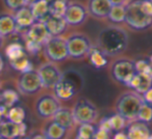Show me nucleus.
I'll list each match as a JSON object with an SVG mask.
<instances>
[{
  "mask_svg": "<svg viewBox=\"0 0 152 139\" xmlns=\"http://www.w3.org/2000/svg\"><path fill=\"white\" fill-rule=\"evenodd\" d=\"M97 44L107 56H116L126 50L128 46V34L119 26H107L99 32Z\"/></svg>",
  "mask_w": 152,
  "mask_h": 139,
  "instance_id": "obj_1",
  "label": "nucleus"
},
{
  "mask_svg": "<svg viewBox=\"0 0 152 139\" xmlns=\"http://www.w3.org/2000/svg\"><path fill=\"white\" fill-rule=\"evenodd\" d=\"M144 103L143 98L135 91H126L118 98L116 102V112L127 120L137 119L140 108Z\"/></svg>",
  "mask_w": 152,
  "mask_h": 139,
  "instance_id": "obj_2",
  "label": "nucleus"
},
{
  "mask_svg": "<svg viewBox=\"0 0 152 139\" xmlns=\"http://www.w3.org/2000/svg\"><path fill=\"white\" fill-rule=\"evenodd\" d=\"M126 7L125 22L134 30H144L152 25V17L148 16L143 9L141 0H132Z\"/></svg>",
  "mask_w": 152,
  "mask_h": 139,
  "instance_id": "obj_3",
  "label": "nucleus"
},
{
  "mask_svg": "<svg viewBox=\"0 0 152 139\" xmlns=\"http://www.w3.org/2000/svg\"><path fill=\"white\" fill-rule=\"evenodd\" d=\"M50 38L44 22H36L24 31L26 51L36 54L43 48L46 41Z\"/></svg>",
  "mask_w": 152,
  "mask_h": 139,
  "instance_id": "obj_4",
  "label": "nucleus"
},
{
  "mask_svg": "<svg viewBox=\"0 0 152 139\" xmlns=\"http://www.w3.org/2000/svg\"><path fill=\"white\" fill-rule=\"evenodd\" d=\"M44 55L51 62H61L69 57L67 38L50 36L43 46Z\"/></svg>",
  "mask_w": 152,
  "mask_h": 139,
  "instance_id": "obj_5",
  "label": "nucleus"
},
{
  "mask_svg": "<svg viewBox=\"0 0 152 139\" xmlns=\"http://www.w3.org/2000/svg\"><path fill=\"white\" fill-rule=\"evenodd\" d=\"M112 76L117 82L128 86V83L137 73L135 71V61L128 58L117 59L110 69Z\"/></svg>",
  "mask_w": 152,
  "mask_h": 139,
  "instance_id": "obj_6",
  "label": "nucleus"
},
{
  "mask_svg": "<svg viewBox=\"0 0 152 139\" xmlns=\"http://www.w3.org/2000/svg\"><path fill=\"white\" fill-rule=\"evenodd\" d=\"M68 52L69 57L75 59H80L88 56L90 50L92 49L91 40L86 34L73 33L67 38Z\"/></svg>",
  "mask_w": 152,
  "mask_h": 139,
  "instance_id": "obj_7",
  "label": "nucleus"
},
{
  "mask_svg": "<svg viewBox=\"0 0 152 139\" xmlns=\"http://www.w3.org/2000/svg\"><path fill=\"white\" fill-rule=\"evenodd\" d=\"M73 115L77 124H93L98 117V110L92 102L80 99L76 102L73 108Z\"/></svg>",
  "mask_w": 152,
  "mask_h": 139,
  "instance_id": "obj_8",
  "label": "nucleus"
},
{
  "mask_svg": "<svg viewBox=\"0 0 152 139\" xmlns=\"http://www.w3.org/2000/svg\"><path fill=\"white\" fill-rule=\"evenodd\" d=\"M42 87L43 84L38 71L32 69L27 72L21 73L18 80V89L21 93L31 96L40 91Z\"/></svg>",
  "mask_w": 152,
  "mask_h": 139,
  "instance_id": "obj_9",
  "label": "nucleus"
},
{
  "mask_svg": "<svg viewBox=\"0 0 152 139\" xmlns=\"http://www.w3.org/2000/svg\"><path fill=\"white\" fill-rule=\"evenodd\" d=\"M61 107L59 100L52 95L41 96L36 103V111L41 118L53 117Z\"/></svg>",
  "mask_w": 152,
  "mask_h": 139,
  "instance_id": "obj_10",
  "label": "nucleus"
},
{
  "mask_svg": "<svg viewBox=\"0 0 152 139\" xmlns=\"http://www.w3.org/2000/svg\"><path fill=\"white\" fill-rule=\"evenodd\" d=\"M38 73L42 81L43 87L45 88H53V86L63 78L61 70L54 64V62L51 61L41 65L38 70Z\"/></svg>",
  "mask_w": 152,
  "mask_h": 139,
  "instance_id": "obj_11",
  "label": "nucleus"
},
{
  "mask_svg": "<svg viewBox=\"0 0 152 139\" xmlns=\"http://www.w3.org/2000/svg\"><path fill=\"white\" fill-rule=\"evenodd\" d=\"M88 9L79 2H70L67 7L64 18L68 25L78 26L87 20Z\"/></svg>",
  "mask_w": 152,
  "mask_h": 139,
  "instance_id": "obj_12",
  "label": "nucleus"
},
{
  "mask_svg": "<svg viewBox=\"0 0 152 139\" xmlns=\"http://www.w3.org/2000/svg\"><path fill=\"white\" fill-rule=\"evenodd\" d=\"M26 127L25 122L17 124L13 122L11 120H3L0 124V137L7 139H18L21 138L25 135L26 133Z\"/></svg>",
  "mask_w": 152,
  "mask_h": 139,
  "instance_id": "obj_13",
  "label": "nucleus"
},
{
  "mask_svg": "<svg viewBox=\"0 0 152 139\" xmlns=\"http://www.w3.org/2000/svg\"><path fill=\"white\" fill-rule=\"evenodd\" d=\"M126 134L128 136V139H148L152 132L147 122L134 119L127 124Z\"/></svg>",
  "mask_w": 152,
  "mask_h": 139,
  "instance_id": "obj_14",
  "label": "nucleus"
},
{
  "mask_svg": "<svg viewBox=\"0 0 152 139\" xmlns=\"http://www.w3.org/2000/svg\"><path fill=\"white\" fill-rule=\"evenodd\" d=\"M14 17H15L16 22H17L18 31H21V30L25 31L32 24L36 23V19H34V16L32 14L31 7H30V5L27 4L22 7L18 11H16L15 14H14Z\"/></svg>",
  "mask_w": 152,
  "mask_h": 139,
  "instance_id": "obj_15",
  "label": "nucleus"
},
{
  "mask_svg": "<svg viewBox=\"0 0 152 139\" xmlns=\"http://www.w3.org/2000/svg\"><path fill=\"white\" fill-rule=\"evenodd\" d=\"M54 96L58 100L61 101H69L75 96L76 88L73 82L70 80H67L63 77L56 84L53 86Z\"/></svg>",
  "mask_w": 152,
  "mask_h": 139,
  "instance_id": "obj_16",
  "label": "nucleus"
},
{
  "mask_svg": "<svg viewBox=\"0 0 152 139\" xmlns=\"http://www.w3.org/2000/svg\"><path fill=\"white\" fill-rule=\"evenodd\" d=\"M50 36H61L67 30L68 23L64 16L50 15L44 22Z\"/></svg>",
  "mask_w": 152,
  "mask_h": 139,
  "instance_id": "obj_17",
  "label": "nucleus"
},
{
  "mask_svg": "<svg viewBox=\"0 0 152 139\" xmlns=\"http://www.w3.org/2000/svg\"><path fill=\"white\" fill-rule=\"evenodd\" d=\"M113 4L110 0H89L88 12L95 18L103 19L107 18Z\"/></svg>",
  "mask_w": 152,
  "mask_h": 139,
  "instance_id": "obj_18",
  "label": "nucleus"
},
{
  "mask_svg": "<svg viewBox=\"0 0 152 139\" xmlns=\"http://www.w3.org/2000/svg\"><path fill=\"white\" fill-rule=\"evenodd\" d=\"M152 86V76L142 73H135L134 76L128 83V87L133 89V91L143 95L146 90Z\"/></svg>",
  "mask_w": 152,
  "mask_h": 139,
  "instance_id": "obj_19",
  "label": "nucleus"
},
{
  "mask_svg": "<svg viewBox=\"0 0 152 139\" xmlns=\"http://www.w3.org/2000/svg\"><path fill=\"white\" fill-rule=\"evenodd\" d=\"M18 31V25L14 15L0 14V35L9 36Z\"/></svg>",
  "mask_w": 152,
  "mask_h": 139,
  "instance_id": "obj_20",
  "label": "nucleus"
},
{
  "mask_svg": "<svg viewBox=\"0 0 152 139\" xmlns=\"http://www.w3.org/2000/svg\"><path fill=\"white\" fill-rule=\"evenodd\" d=\"M67 131L68 129L52 120L45 126L43 134L46 136L47 139H64L67 135Z\"/></svg>",
  "mask_w": 152,
  "mask_h": 139,
  "instance_id": "obj_21",
  "label": "nucleus"
},
{
  "mask_svg": "<svg viewBox=\"0 0 152 139\" xmlns=\"http://www.w3.org/2000/svg\"><path fill=\"white\" fill-rule=\"evenodd\" d=\"M53 120L59 124L61 126L65 127L66 129H70L73 127L75 124V119H74L73 111L68 108L61 107L56 111V113L53 115Z\"/></svg>",
  "mask_w": 152,
  "mask_h": 139,
  "instance_id": "obj_22",
  "label": "nucleus"
},
{
  "mask_svg": "<svg viewBox=\"0 0 152 139\" xmlns=\"http://www.w3.org/2000/svg\"><path fill=\"white\" fill-rule=\"evenodd\" d=\"M36 22H45V20L51 15L49 3L44 0H38L37 2L30 5Z\"/></svg>",
  "mask_w": 152,
  "mask_h": 139,
  "instance_id": "obj_23",
  "label": "nucleus"
},
{
  "mask_svg": "<svg viewBox=\"0 0 152 139\" xmlns=\"http://www.w3.org/2000/svg\"><path fill=\"white\" fill-rule=\"evenodd\" d=\"M89 59L90 62L93 67H95L96 69H101L104 67L107 64V55L99 48V47H92V49L90 50L89 54Z\"/></svg>",
  "mask_w": 152,
  "mask_h": 139,
  "instance_id": "obj_24",
  "label": "nucleus"
},
{
  "mask_svg": "<svg viewBox=\"0 0 152 139\" xmlns=\"http://www.w3.org/2000/svg\"><path fill=\"white\" fill-rule=\"evenodd\" d=\"M5 118L13 122L21 124V122H24V120H25L26 112L23 107H21L19 105H14L12 107L7 108Z\"/></svg>",
  "mask_w": 152,
  "mask_h": 139,
  "instance_id": "obj_25",
  "label": "nucleus"
},
{
  "mask_svg": "<svg viewBox=\"0 0 152 139\" xmlns=\"http://www.w3.org/2000/svg\"><path fill=\"white\" fill-rule=\"evenodd\" d=\"M126 7L125 5H113L107 18L112 23L119 24L125 22Z\"/></svg>",
  "mask_w": 152,
  "mask_h": 139,
  "instance_id": "obj_26",
  "label": "nucleus"
},
{
  "mask_svg": "<svg viewBox=\"0 0 152 139\" xmlns=\"http://www.w3.org/2000/svg\"><path fill=\"white\" fill-rule=\"evenodd\" d=\"M26 55V49L19 43H12L7 48V56L9 61L15 60Z\"/></svg>",
  "mask_w": 152,
  "mask_h": 139,
  "instance_id": "obj_27",
  "label": "nucleus"
},
{
  "mask_svg": "<svg viewBox=\"0 0 152 139\" xmlns=\"http://www.w3.org/2000/svg\"><path fill=\"white\" fill-rule=\"evenodd\" d=\"M107 120L112 132L113 131H115V132L123 131V129H125L127 126V119L119 113H115L110 116H107Z\"/></svg>",
  "mask_w": 152,
  "mask_h": 139,
  "instance_id": "obj_28",
  "label": "nucleus"
},
{
  "mask_svg": "<svg viewBox=\"0 0 152 139\" xmlns=\"http://www.w3.org/2000/svg\"><path fill=\"white\" fill-rule=\"evenodd\" d=\"M10 63H11L12 67L14 70H16V71H18L20 73H24L32 70V63L27 57V55H24V56L20 57V58L10 61Z\"/></svg>",
  "mask_w": 152,
  "mask_h": 139,
  "instance_id": "obj_29",
  "label": "nucleus"
},
{
  "mask_svg": "<svg viewBox=\"0 0 152 139\" xmlns=\"http://www.w3.org/2000/svg\"><path fill=\"white\" fill-rule=\"evenodd\" d=\"M96 129L93 124H80L75 139H93Z\"/></svg>",
  "mask_w": 152,
  "mask_h": 139,
  "instance_id": "obj_30",
  "label": "nucleus"
},
{
  "mask_svg": "<svg viewBox=\"0 0 152 139\" xmlns=\"http://www.w3.org/2000/svg\"><path fill=\"white\" fill-rule=\"evenodd\" d=\"M69 3V0H51L49 2L50 14L55 16H64Z\"/></svg>",
  "mask_w": 152,
  "mask_h": 139,
  "instance_id": "obj_31",
  "label": "nucleus"
},
{
  "mask_svg": "<svg viewBox=\"0 0 152 139\" xmlns=\"http://www.w3.org/2000/svg\"><path fill=\"white\" fill-rule=\"evenodd\" d=\"M2 93V99H3V105L5 107L10 108L12 106L16 105L19 102V95L14 89H4L1 91Z\"/></svg>",
  "mask_w": 152,
  "mask_h": 139,
  "instance_id": "obj_32",
  "label": "nucleus"
},
{
  "mask_svg": "<svg viewBox=\"0 0 152 139\" xmlns=\"http://www.w3.org/2000/svg\"><path fill=\"white\" fill-rule=\"evenodd\" d=\"M137 119L142 120V122H147V124L151 122H152V107L151 106L148 105L147 103L144 102V103L142 104L141 108H140Z\"/></svg>",
  "mask_w": 152,
  "mask_h": 139,
  "instance_id": "obj_33",
  "label": "nucleus"
},
{
  "mask_svg": "<svg viewBox=\"0 0 152 139\" xmlns=\"http://www.w3.org/2000/svg\"><path fill=\"white\" fill-rule=\"evenodd\" d=\"M135 71L137 73H142V74H147L152 76V65L149 60L146 59H140L135 61Z\"/></svg>",
  "mask_w": 152,
  "mask_h": 139,
  "instance_id": "obj_34",
  "label": "nucleus"
},
{
  "mask_svg": "<svg viewBox=\"0 0 152 139\" xmlns=\"http://www.w3.org/2000/svg\"><path fill=\"white\" fill-rule=\"evenodd\" d=\"M4 5L11 11H18L19 9H21L22 7L26 5L25 0H3Z\"/></svg>",
  "mask_w": 152,
  "mask_h": 139,
  "instance_id": "obj_35",
  "label": "nucleus"
},
{
  "mask_svg": "<svg viewBox=\"0 0 152 139\" xmlns=\"http://www.w3.org/2000/svg\"><path fill=\"white\" fill-rule=\"evenodd\" d=\"M110 132L104 129L98 128L96 129L95 135H94V139H110Z\"/></svg>",
  "mask_w": 152,
  "mask_h": 139,
  "instance_id": "obj_36",
  "label": "nucleus"
},
{
  "mask_svg": "<svg viewBox=\"0 0 152 139\" xmlns=\"http://www.w3.org/2000/svg\"><path fill=\"white\" fill-rule=\"evenodd\" d=\"M141 4L145 13L152 17V0H141Z\"/></svg>",
  "mask_w": 152,
  "mask_h": 139,
  "instance_id": "obj_37",
  "label": "nucleus"
},
{
  "mask_svg": "<svg viewBox=\"0 0 152 139\" xmlns=\"http://www.w3.org/2000/svg\"><path fill=\"white\" fill-rule=\"evenodd\" d=\"M142 98H143V101L145 103H147L148 105H150L152 107V86L142 95Z\"/></svg>",
  "mask_w": 152,
  "mask_h": 139,
  "instance_id": "obj_38",
  "label": "nucleus"
},
{
  "mask_svg": "<svg viewBox=\"0 0 152 139\" xmlns=\"http://www.w3.org/2000/svg\"><path fill=\"white\" fill-rule=\"evenodd\" d=\"M113 139H128V136H127L126 132L119 131V132H116V134L114 135Z\"/></svg>",
  "mask_w": 152,
  "mask_h": 139,
  "instance_id": "obj_39",
  "label": "nucleus"
},
{
  "mask_svg": "<svg viewBox=\"0 0 152 139\" xmlns=\"http://www.w3.org/2000/svg\"><path fill=\"white\" fill-rule=\"evenodd\" d=\"M7 107H5L4 105L0 106V124L4 120L5 114H7Z\"/></svg>",
  "mask_w": 152,
  "mask_h": 139,
  "instance_id": "obj_40",
  "label": "nucleus"
},
{
  "mask_svg": "<svg viewBox=\"0 0 152 139\" xmlns=\"http://www.w3.org/2000/svg\"><path fill=\"white\" fill-rule=\"evenodd\" d=\"M113 5H125L127 0H110Z\"/></svg>",
  "mask_w": 152,
  "mask_h": 139,
  "instance_id": "obj_41",
  "label": "nucleus"
},
{
  "mask_svg": "<svg viewBox=\"0 0 152 139\" xmlns=\"http://www.w3.org/2000/svg\"><path fill=\"white\" fill-rule=\"evenodd\" d=\"M30 139H47V138L43 133H38V134H34Z\"/></svg>",
  "mask_w": 152,
  "mask_h": 139,
  "instance_id": "obj_42",
  "label": "nucleus"
},
{
  "mask_svg": "<svg viewBox=\"0 0 152 139\" xmlns=\"http://www.w3.org/2000/svg\"><path fill=\"white\" fill-rule=\"evenodd\" d=\"M3 67H4V61H3L2 56H1V54H0V73L2 72Z\"/></svg>",
  "mask_w": 152,
  "mask_h": 139,
  "instance_id": "obj_43",
  "label": "nucleus"
},
{
  "mask_svg": "<svg viewBox=\"0 0 152 139\" xmlns=\"http://www.w3.org/2000/svg\"><path fill=\"white\" fill-rule=\"evenodd\" d=\"M38 0H25V3L27 5H31V4H34V2H37Z\"/></svg>",
  "mask_w": 152,
  "mask_h": 139,
  "instance_id": "obj_44",
  "label": "nucleus"
},
{
  "mask_svg": "<svg viewBox=\"0 0 152 139\" xmlns=\"http://www.w3.org/2000/svg\"><path fill=\"white\" fill-rule=\"evenodd\" d=\"M3 105V99H2V93L0 91V106Z\"/></svg>",
  "mask_w": 152,
  "mask_h": 139,
  "instance_id": "obj_45",
  "label": "nucleus"
},
{
  "mask_svg": "<svg viewBox=\"0 0 152 139\" xmlns=\"http://www.w3.org/2000/svg\"><path fill=\"white\" fill-rule=\"evenodd\" d=\"M2 38H3V36L0 35V47H1V45H2Z\"/></svg>",
  "mask_w": 152,
  "mask_h": 139,
  "instance_id": "obj_46",
  "label": "nucleus"
},
{
  "mask_svg": "<svg viewBox=\"0 0 152 139\" xmlns=\"http://www.w3.org/2000/svg\"><path fill=\"white\" fill-rule=\"evenodd\" d=\"M149 61H150V63H151V65H152V55H151V57L149 58Z\"/></svg>",
  "mask_w": 152,
  "mask_h": 139,
  "instance_id": "obj_47",
  "label": "nucleus"
},
{
  "mask_svg": "<svg viewBox=\"0 0 152 139\" xmlns=\"http://www.w3.org/2000/svg\"><path fill=\"white\" fill-rule=\"evenodd\" d=\"M18 139H29V138H26V137H21V138H18Z\"/></svg>",
  "mask_w": 152,
  "mask_h": 139,
  "instance_id": "obj_48",
  "label": "nucleus"
},
{
  "mask_svg": "<svg viewBox=\"0 0 152 139\" xmlns=\"http://www.w3.org/2000/svg\"><path fill=\"white\" fill-rule=\"evenodd\" d=\"M148 139H152V134H151V135H150V136H149V137H148Z\"/></svg>",
  "mask_w": 152,
  "mask_h": 139,
  "instance_id": "obj_49",
  "label": "nucleus"
},
{
  "mask_svg": "<svg viewBox=\"0 0 152 139\" xmlns=\"http://www.w3.org/2000/svg\"><path fill=\"white\" fill-rule=\"evenodd\" d=\"M44 1H46V2H48V3H49V2L51 1V0H44Z\"/></svg>",
  "mask_w": 152,
  "mask_h": 139,
  "instance_id": "obj_50",
  "label": "nucleus"
},
{
  "mask_svg": "<svg viewBox=\"0 0 152 139\" xmlns=\"http://www.w3.org/2000/svg\"><path fill=\"white\" fill-rule=\"evenodd\" d=\"M0 139H7V138H3V137H0Z\"/></svg>",
  "mask_w": 152,
  "mask_h": 139,
  "instance_id": "obj_51",
  "label": "nucleus"
},
{
  "mask_svg": "<svg viewBox=\"0 0 152 139\" xmlns=\"http://www.w3.org/2000/svg\"><path fill=\"white\" fill-rule=\"evenodd\" d=\"M93 139H94V138H93Z\"/></svg>",
  "mask_w": 152,
  "mask_h": 139,
  "instance_id": "obj_52",
  "label": "nucleus"
}]
</instances>
